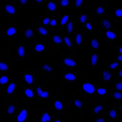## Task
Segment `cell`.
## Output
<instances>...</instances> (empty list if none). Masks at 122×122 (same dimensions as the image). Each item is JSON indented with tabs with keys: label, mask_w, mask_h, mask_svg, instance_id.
<instances>
[{
	"label": "cell",
	"mask_w": 122,
	"mask_h": 122,
	"mask_svg": "<svg viewBox=\"0 0 122 122\" xmlns=\"http://www.w3.org/2000/svg\"><path fill=\"white\" fill-rule=\"evenodd\" d=\"M61 67V71H63L75 70L77 67L76 56L70 54H62Z\"/></svg>",
	"instance_id": "1"
},
{
	"label": "cell",
	"mask_w": 122,
	"mask_h": 122,
	"mask_svg": "<svg viewBox=\"0 0 122 122\" xmlns=\"http://www.w3.org/2000/svg\"><path fill=\"white\" fill-rule=\"evenodd\" d=\"M114 21L112 16H99V30L100 38L102 37L104 31L112 29L114 26Z\"/></svg>",
	"instance_id": "2"
},
{
	"label": "cell",
	"mask_w": 122,
	"mask_h": 122,
	"mask_svg": "<svg viewBox=\"0 0 122 122\" xmlns=\"http://www.w3.org/2000/svg\"><path fill=\"white\" fill-rule=\"evenodd\" d=\"M19 8L15 0H9L2 2L1 4V12L6 16H14L16 14Z\"/></svg>",
	"instance_id": "3"
},
{
	"label": "cell",
	"mask_w": 122,
	"mask_h": 122,
	"mask_svg": "<svg viewBox=\"0 0 122 122\" xmlns=\"http://www.w3.org/2000/svg\"><path fill=\"white\" fill-rule=\"evenodd\" d=\"M68 108V102L66 101L61 99H55L53 102V116L63 114L66 113Z\"/></svg>",
	"instance_id": "4"
},
{
	"label": "cell",
	"mask_w": 122,
	"mask_h": 122,
	"mask_svg": "<svg viewBox=\"0 0 122 122\" xmlns=\"http://www.w3.org/2000/svg\"><path fill=\"white\" fill-rule=\"evenodd\" d=\"M38 71L36 70H24L23 72V83L24 85L34 86L37 79Z\"/></svg>",
	"instance_id": "5"
},
{
	"label": "cell",
	"mask_w": 122,
	"mask_h": 122,
	"mask_svg": "<svg viewBox=\"0 0 122 122\" xmlns=\"http://www.w3.org/2000/svg\"><path fill=\"white\" fill-rule=\"evenodd\" d=\"M46 40H36L31 42L30 51L32 53H44L47 51Z\"/></svg>",
	"instance_id": "6"
},
{
	"label": "cell",
	"mask_w": 122,
	"mask_h": 122,
	"mask_svg": "<svg viewBox=\"0 0 122 122\" xmlns=\"http://www.w3.org/2000/svg\"><path fill=\"white\" fill-rule=\"evenodd\" d=\"M38 73L40 75H50L53 74V67L49 61H39Z\"/></svg>",
	"instance_id": "7"
},
{
	"label": "cell",
	"mask_w": 122,
	"mask_h": 122,
	"mask_svg": "<svg viewBox=\"0 0 122 122\" xmlns=\"http://www.w3.org/2000/svg\"><path fill=\"white\" fill-rule=\"evenodd\" d=\"M36 96L38 100L48 99L51 97L50 92L45 84H36L34 86Z\"/></svg>",
	"instance_id": "8"
},
{
	"label": "cell",
	"mask_w": 122,
	"mask_h": 122,
	"mask_svg": "<svg viewBox=\"0 0 122 122\" xmlns=\"http://www.w3.org/2000/svg\"><path fill=\"white\" fill-rule=\"evenodd\" d=\"M77 72L74 70L61 71L62 82L65 84H72L76 81Z\"/></svg>",
	"instance_id": "9"
},
{
	"label": "cell",
	"mask_w": 122,
	"mask_h": 122,
	"mask_svg": "<svg viewBox=\"0 0 122 122\" xmlns=\"http://www.w3.org/2000/svg\"><path fill=\"white\" fill-rule=\"evenodd\" d=\"M28 52L27 46L20 43L15 47V59L17 61H23L27 59Z\"/></svg>",
	"instance_id": "10"
},
{
	"label": "cell",
	"mask_w": 122,
	"mask_h": 122,
	"mask_svg": "<svg viewBox=\"0 0 122 122\" xmlns=\"http://www.w3.org/2000/svg\"><path fill=\"white\" fill-rule=\"evenodd\" d=\"M98 84H94L89 81L82 83L80 87L81 92L86 95H93L95 94Z\"/></svg>",
	"instance_id": "11"
},
{
	"label": "cell",
	"mask_w": 122,
	"mask_h": 122,
	"mask_svg": "<svg viewBox=\"0 0 122 122\" xmlns=\"http://www.w3.org/2000/svg\"><path fill=\"white\" fill-rule=\"evenodd\" d=\"M113 77L112 71L107 69H102L99 71V81L100 83H112Z\"/></svg>",
	"instance_id": "12"
},
{
	"label": "cell",
	"mask_w": 122,
	"mask_h": 122,
	"mask_svg": "<svg viewBox=\"0 0 122 122\" xmlns=\"http://www.w3.org/2000/svg\"><path fill=\"white\" fill-rule=\"evenodd\" d=\"M46 10L48 14L51 15H59L60 14V9L58 5V0H47L46 2Z\"/></svg>",
	"instance_id": "13"
},
{
	"label": "cell",
	"mask_w": 122,
	"mask_h": 122,
	"mask_svg": "<svg viewBox=\"0 0 122 122\" xmlns=\"http://www.w3.org/2000/svg\"><path fill=\"white\" fill-rule=\"evenodd\" d=\"M76 20L75 16H70V18L66 25L64 31L65 33L70 36L73 41L76 27Z\"/></svg>",
	"instance_id": "14"
},
{
	"label": "cell",
	"mask_w": 122,
	"mask_h": 122,
	"mask_svg": "<svg viewBox=\"0 0 122 122\" xmlns=\"http://www.w3.org/2000/svg\"><path fill=\"white\" fill-rule=\"evenodd\" d=\"M30 115V111L29 107H25L21 108L16 115V121L17 122H28Z\"/></svg>",
	"instance_id": "15"
},
{
	"label": "cell",
	"mask_w": 122,
	"mask_h": 122,
	"mask_svg": "<svg viewBox=\"0 0 122 122\" xmlns=\"http://www.w3.org/2000/svg\"><path fill=\"white\" fill-rule=\"evenodd\" d=\"M49 37L51 39L55 46H63L62 33L59 30H49Z\"/></svg>",
	"instance_id": "16"
},
{
	"label": "cell",
	"mask_w": 122,
	"mask_h": 122,
	"mask_svg": "<svg viewBox=\"0 0 122 122\" xmlns=\"http://www.w3.org/2000/svg\"><path fill=\"white\" fill-rule=\"evenodd\" d=\"M119 35V30L115 29L114 27L111 29L104 31L102 37L106 40L108 42L111 43L113 42Z\"/></svg>",
	"instance_id": "17"
},
{
	"label": "cell",
	"mask_w": 122,
	"mask_h": 122,
	"mask_svg": "<svg viewBox=\"0 0 122 122\" xmlns=\"http://www.w3.org/2000/svg\"><path fill=\"white\" fill-rule=\"evenodd\" d=\"M49 37V29L39 23L37 28V40H46Z\"/></svg>",
	"instance_id": "18"
},
{
	"label": "cell",
	"mask_w": 122,
	"mask_h": 122,
	"mask_svg": "<svg viewBox=\"0 0 122 122\" xmlns=\"http://www.w3.org/2000/svg\"><path fill=\"white\" fill-rule=\"evenodd\" d=\"M107 2L99 3L95 8L92 9V14L103 16L107 15Z\"/></svg>",
	"instance_id": "19"
},
{
	"label": "cell",
	"mask_w": 122,
	"mask_h": 122,
	"mask_svg": "<svg viewBox=\"0 0 122 122\" xmlns=\"http://www.w3.org/2000/svg\"><path fill=\"white\" fill-rule=\"evenodd\" d=\"M5 89V92L8 96V99L14 97L15 93V79L13 77L10 78V82Z\"/></svg>",
	"instance_id": "20"
},
{
	"label": "cell",
	"mask_w": 122,
	"mask_h": 122,
	"mask_svg": "<svg viewBox=\"0 0 122 122\" xmlns=\"http://www.w3.org/2000/svg\"><path fill=\"white\" fill-rule=\"evenodd\" d=\"M63 46L65 49L70 51V52L74 51V42L70 36L65 33L64 32L62 33Z\"/></svg>",
	"instance_id": "21"
},
{
	"label": "cell",
	"mask_w": 122,
	"mask_h": 122,
	"mask_svg": "<svg viewBox=\"0 0 122 122\" xmlns=\"http://www.w3.org/2000/svg\"><path fill=\"white\" fill-rule=\"evenodd\" d=\"M84 31L83 30H75L74 37V45L75 44L76 49H78L80 48L81 46H82L84 44Z\"/></svg>",
	"instance_id": "22"
},
{
	"label": "cell",
	"mask_w": 122,
	"mask_h": 122,
	"mask_svg": "<svg viewBox=\"0 0 122 122\" xmlns=\"http://www.w3.org/2000/svg\"><path fill=\"white\" fill-rule=\"evenodd\" d=\"M22 93L26 99H35L36 97L35 90L34 86L25 85L23 88Z\"/></svg>",
	"instance_id": "23"
},
{
	"label": "cell",
	"mask_w": 122,
	"mask_h": 122,
	"mask_svg": "<svg viewBox=\"0 0 122 122\" xmlns=\"http://www.w3.org/2000/svg\"><path fill=\"white\" fill-rule=\"evenodd\" d=\"M53 115L51 114L50 111L46 110H41L39 115V122H52L53 120Z\"/></svg>",
	"instance_id": "24"
},
{
	"label": "cell",
	"mask_w": 122,
	"mask_h": 122,
	"mask_svg": "<svg viewBox=\"0 0 122 122\" xmlns=\"http://www.w3.org/2000/svg\"><path fill=\"white\" fill-rule=\"evenodd\" d=\"M19 31L18 27L14 25L9 24L7 29L4 31L5 36L9 38H14L16 37Z\"/></svg>",
	"instance_id": "25"
},
{
	"label": "cell",
	"mask_w": 122,
	"mask_h": 122,
	"mask_svg": "<svg viewBox=\"0 0 122 122\" xmlns=\"http://www.w3.org/2000/svg\"><path fill=\"white\" fill-rule=\"evenodd\" d=\"M59 14L51 15L50 23L47 28L49 30H59Z\"/></svg>",
	"instance_id": "26"
},
{
	"label": "cell",
	"mask_w": 122,
	"mask_h": 122,
	"mask_svg": "<svg viewBox=\"0 0 122 122\" xmlns=\"http://www.w3.org/2000/svg\"><path fill=\"white\" fill-rule=\"evenodd\" d=\"M119 110L116 107H112L106 110L107 117L112 121H116L119 117Z\"/></svg>",
	"instance_id": "27"
},
{
	"label": "cell",
	"mask_w": 122,
	"mask_h": 122,
	"mask_svg": "<svg viewBox=\"0 0 122 122\" xmlns=\"http://www.w3.org/2000/svg\"><path fill=\"white\" fill-rule=\"evenodd\" d=\"M35 31L30 26L25 27L23 31V38L25 39H29L31 42L34 41Z\"/></svg>",
	"instance_id": "28"
},
{
	"label": "cell",
	"mask_w": 122,
	"mask_h": 122,
	"mask_svg": "<svg viewBox=\"0 0 122 122\" xmlns=\"http://www.w3.org/2000/svg\"><path fill=\"white\" fill-rule=\"evenodd\" d=\"M70 18L69 15H61L59 14V31L61 33L64 32L66 25Z\"/></svg>",
	"instance_id": "29"
},
{
	"label": "cell",
	"mask_w": 122,
	"mask_h": 122,
	"mask_svg": "<svg viewBox=\"0 0 122 122\" xmlns=\"http://www.w3.org/2000/svg\"><path fill=\"white\" fill-rule=\"evenodd\" d=\"M105 84L106 83L98 84V86L96 90L95 95L100 98L104 97L106 95L107 88Z\"/></svg>",
	"instance_id": "30"
},
{
	"label": "cell",
	"mask_w": 122,
	"mask_h": 122,
	"mask_svg": "<svg viewBox=\"0 0 122 122\" xmlns=\"http://www.w3.org/2000/svg\"><path fill=\"white\" fill-rule=\"evenodd\" d=\"M70 103L77 111H82L84 109V102L82 99H71Z\"/></svg>",
	"instance_id": "31"
},
{
	"label": "cell",
	"mask_w": 122,
	"mask_h": 122,
	"mask_svg": "<svg viewBox=\"0 0 122 122\" xmlns=\"http://www.w3.org/2000/svg\"><path fill=\"white\" fill-rule=\"evenodd\" d=\"M122 63L116 61H108L107 62V69L112 71H116V70L122 67Z\"/></svg>",
	"instance_id": "32"
},
{
	"label": "cell",
	"mask_w": 122,
	"mask_h": 122,
	"mask_svg": "<svg viewBox=\"0 0 122 122\" xmlns=\"http://www.w3.org/2000/svg\"><path fill=\"white\" fill-rule=\"evenodd\" d=\"M15 110L16 107L14 97L9 99L8 102V113L10 115H13L15 113Z\"/></svg>",
	"instance_id": "33"
},
{
	"label": "cell",
	"mask_w": 122,
	"mask_h": 122,
	"mask_svg": "<svg viewBox=\"0 0 122 122\" xmlns=\"http://www.w3.org/2000/svg\"><path fill=\"white\" fill-rule=\"evenodd\" d=\"M115 22H121L122 20V8H115L114 16H113Z\"/></svg>",
	"instance_id": "34"
},
{
	"label": "cell",
	"mask_w": 122,
	"mask_h": 122,
	"mask_svg": "<svg viewBox=\"0 0 122 122\" xmlns=\"http://www.w3.org/2000/svg\"><path fill=\"white\" fill-rule=\"evenodd\" d=\"M92 65L93 69L97 68L99 62V54L97 52H93L91 55Z\"/></svg>",
	"instance_id": "35"
},
{
	"label": "cell",
	"mask_w": 122,
	"mask_h": 122,
	"mask_svg": "<svg viewBox=\"0 0 122 122\" xmlns=\"http://www.w3.org/2000/svg\"><path fill=\"white\" fill-rule=\"evenodd\" d=\"M30 7L42 8L45 6L46 0H29Z\"/></svg>",
	"instance_id": "36"
},
{
	"label": "cell",
	"mask_w": 122,
	"mask_h": 122,
	"mask_svg": "<svg viewBox=\"0 0 122 122\" xmlns=\"http://www.w3.org/2000/svg\"><path fill=\"white\" fill-rule=\"evenodd\" d=\"M104 105L102 103H96L93 106L92 112L93 114H99L102 112Z\"/></svg>",
	"instance_id": "37"
},
{
	"label": "cell",
	"mask_w": 122,
	"mask_h": 122,
	"mask_svg": "<svg viewBox=\"0 0 122 122\" xmlns=\"http://www.w3.org/2000/svg\"><path fill=\"white\" fill-rule=\"evenodd\" d=\"M39 17L41 20L40 23L47 27L50 23L51 15L49 14H48L46 15H40Z\"/></svg>",
	"instance_id": "38"
},
{
	"label": "cell",
	"mask_w": 122,
	"mask_h": 122,
	"mask_svg": "<svg viewBox=\"0 0 122 122\" xmlns=\"http://www.w3.org/2000/svg\"><path fill=\"white\" fill-rule=\"evenodd\" d=\"M71 0H58V5L59 9L61 8H70L71 7Z\"/></svg>",
	"instance_id": "39"
},
{
	"label": "cell",
	"mask_w": 122,
	"mask_h": 122,
	"mask_svg": "<svg viewBox=\"0 0 122 122\" xmlns=\"http://www.w3.org/2000/svg\"><path fill=\"white\" fill-rule=\"evenodd\" d=\"M88 17V16L83 12H81L80 15L75 16L76 20H78V22L80 23V24H81V25H83Z\"/></svg>",
	"instance_id": "40"
},
{
	"label": "cell",
	"mask_w": 122,
	"mask_h": 122,
	"mask_svg": "<svg viewBox=\"0 0 122 122\" xmlns=\"http://www.w3.org/2000/svg\"><path fill=\"white\" fill-rule=\"evenodd\" d=\"M92 15L88 16L87 18L86 21H85L83 26L84 29L85 30H91L92 29Z\"/></svg>",
	"instance_id": "41"
},
{
	"label": "cell",
	"mask_w": 122,
	"mask_h": 122,
	"mask_svg": "<svg viewBox=\"0 0 122 122\" xmlns=\"http://www.w3.org/2000/svg\"><path fill=\"white\" fill-rule=\"evenodd\" d=\"M91 48L94 51H98L99 50V41L98 38H94L92 39Z\"/></svg>",
	"instance_id": "42"
},
{
	"label": "cell",
	"mask_w": 122,
	"mask_h": 122,
	"mask_svg": "<svg viewBox=\"0 0 122 122\" xmlns=\"http://www.w3.org/2000/svg\"><path fill=\"white\" fill-rule=\"evenodd\" d=\"M8 71V62L6 61H0V73H4Z\"/></svg>",
	"instance_id": "43"
},
{
	"label": "cell",
	"mask_w": 122,
	"mask_h": 122,
	"mask_svg": "<svg viewBox=\"0 0 122 122\" xmlns=\"http://www.w3.org/2000/svg\"><path fill=\"white\" fill-rule=\"evenodd\" d=\"M15 1L20 8H24L26 5L27 7H30L29 0H15Z\"/></svg>",
	"instance_id": "44"
},
{
	"label": "cell",
	"mask_w": 122,
	"mask_h": 122,
	"mask_svg": "<svg viewBox=\"0 0 122 122\" xmlns=\"http://www.w3.org/2000/svg\"><path fill=\"white\" fill-rule=\"evenodd\" d=\"M84 0H73L71 7L73 8H83Z\"/></svg>",
	"instance_id": "45"
},
{
	"label": "cell",
	"mask_w": 122,
	"mask_h": 122,
	"mask_svg": "<svg viewBox=\"0 0 122 122\" xmlns=\"http://www.w3.org/2000/svg\"><path fill=\"white\" fill-rule=\"evenodd\" d=\"M115 91L122 92V82L121 80H117L114 82Z\"/></svg>",
	"instance_id": "46"
},
{
	"label": "cell",
	"mask_w": 122,
	"mask_h": 122,
	"mask_svg": "<svg viewBox=\"0 0 122 122\" xmlns=\"http://www.w3.org/2000/svg\"><path fill=\"white\" fill-rule=\"evenodd\" d=\"M10 78L8 76L2 75L0 76V83L2 84H7L10 82Z\"/></svg>",
	"instance_id": "47"
},
{
	"label": "cell",
	"mask_w": 122,
	"mask_h": 122,
	"mask_svg": "<svg viewBox=\"0 0 122 122\" xmlns=\"http://www.w3.org/2000/svg\"><path fill=\"white\" fill-rule=\"evenodd\" d=\"M112 99L121 100L122 98V93L119 91H115L111 95Z\"/></svg>",
	"instance_id": "48"
},
{
	"label": "cell",
	"mask_w": 122,
	"mask_h": 122,
	"mask_svg": "<svg viewBox=\"0 0 122 122\" xmlns=\"http://www.w3.org/2000/svg\"><path fill=\"white\" fill-rule=\"evenodd\" d=\"M122 54V46H116L114 48V55Z\"/></svg>",
	"instance_id": "49"
},
{
	"label": "cell",
	"mask_w": 122,
	"mask_h": 122,
	"mask_svg": "<svg viewBox=\"0 0 122 122\" xmlns=\"http://www.w3.org/2000/svg\"><path fill=\"white\" fill-rule=\"evenodd\" d=\"M115 75H116L117 76H119L120 77H121L122 76V67L120 68L119 69L116 70L115 71Z\"/></svg>",
	"instance_id": "50"
},
{
	"label": "cell",
	"mask_w": 122,
	"mask_h": 122,
	"mask_svg": "<svg viewBox=\"0 0 122 122\" xmlns=\"http://www.w3.org/2000/svg\"><path fill=\"white\" fill-rule=\"evenodd\" d=\"M114 61H118V62H122V54H119V55H115Z\"/></svg>",
	"instance_id": "51"
},
{
	"label": "cell",
	"mask_w": 122,
	"mask_h": 122,
	"mask_svg": "<svg viewBox=\"0 0 122 122\" xmlns=\"http://www.w3.org/2000/svg\"><path fill=\"white\" fill-rule=\"evenodd\" d=\"M53 120L52 122H61V119L60 118H57L55 116H53Z\"/></svg>",
	"instance_id": "52"
},
{
	"label": "cell",
	"mask_w": 122,
	"mask_h": 122,
	"mask_svg": "<svg viewBox=\"0 0 122 122\" xmlns=\"http://www.w3.org/2000/svg\"><path fill=\"white\" fill-rule=\"evenodd\" d=\"M95 121L97 122H106V120L105 118H97L95 120Z\"/></svg>",
	"instance_id": "53"
},
{
	"label": "cell",
	"mask_w": 122,
	"mask_h": 122,
	"mask_svg": "<svg viewBox=\"0 0 122 122\" xmlns=\"http://www.w3.org/2000/svg\"><path fill=\"white\" fill-rule=\"evenodd\" d=\"M118 109L119 111H122V103H120L119 104H118Z\"/></svg>",
	"instance_id": "54"
},
{
	"label": "cell",
	"mask_w": 122,
	"mask_h": 122,
	"mask_svg": "<svg viewBox=\"0 0 122 122\" xmlns=\"http://www.w3.org/2000/svg\"><path fill=\"white\" fill-rule=\"evenodd\" d=\"M99 1V3H102V2H107L108 0H97Z\"/></svg>",
	"instance_id": "55"
},
{
	"label": "cell",
	"mask_w": 122,
	"mask_h": 122,
	"mask_svg": "<svg viewBox=\"0 0 122 122\" xmlns=\"http://www.w3.org/2000/svg\"></svg>",
	"instance_id": "56"
},
{
	"label": "cell",
	"mask_w": 122,
	"mask_h": 122,
	"mask_svg": "<svg viewBox=\"0 0 122 122\" xmlns=\"http://www.w3.org/2000/svg\"></svg>",
	"instance_id": "57"
}]
</instances>
